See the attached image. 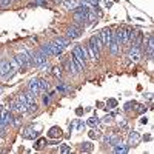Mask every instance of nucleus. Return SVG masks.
<instances>
[{
  "label": "nucleus",
  "instance_id": "1",
  "mask_svg": "<svg viewBox=\"0 0 154 154\" xmlns=\"http://www.w3.org/2000/svg\"><path fill=\"white\" fill-rule=\"evenodd\" d=\"M16 68L12 66L11 60H6V59H2L0 60V77H2L3 80H8L9 77L14 74Z\"/></svg>",
  "mask_w": 154,
  "mask_h": 154
},
{
  "label": "nucleus",
  "instance_id": "2",
  "mask_svg": "<svg viewBox=\"0 0 154 154\" xmlns=\"http://www.w3.org/2000/svg\"><path fill=\"white\" fill-rule=\"evenodd\" d=\"M16 62L19 63V66L22 69H26L28 66H31V53L28 49H22L17 53V56L14 57Z\"/></svg>",
  "mask_w": 154,
  "mask_h": 154
},
{
  "label": "nucleus",
  "instance_id": "3",
  "mask_svg": "<svg viewBox=\"0 0 154 154\" xmlns=\"http://www.w3.org/2000/svg\"><path fill=\"white\" fill-rule=\"evenodd\" d=\"M72 56H74L77 60H79L83 66L86 65V60H88V53H86V48H85V46H82V45H79V46H74V48H72Z\"/></svg>",
  "mask_w": 154,
  "mask_h": 154
},
{
  "label": "nucleus",
  "instance_id": "4",
  "mask_svg": "<svg viewBox=\"0 0 154 154\" xmlns=\"http://www.w3.org/2000/svg\"><path fill=\"white\" fill-rule=\"evenodd\" d=\"M45 63H46V57L40 53V51H34V53H31V65L43 66Z\"/></svg>",
  "mask_w": 154,
  "mask_h": 154
},
{
  "label": "nucleus",
  "instance_id": "5",
  "mask_svg": "<svg viewBox=\"0 0 154 154\" xmlns=\"http://www.w3.org/2000/svg\"><path fill=\"white\" fill-rule=\"evenodd\" d=\"M143 46H145V54L148 59H152V51H154V42H152V35L149 34L145 40H142Z\"/></svg>",
  "mask_w": 154,
  "mask_h": 154
},
{
  "label": "nucleus",
  "instance_id": "6",
  "mask_svg": "<svg viewBox=\"0 0 154 154\" xmlns=\"http://www.w3.org/2000/svg\"><path fill=\"white\" fill-rule=\"evenodd\" d=\"M28 91L35 97L42 93V89H40V85H38V79H32L29 83H28Z\"/></svg>",
  "mask_w": 154,
  "mask_h": 154
},
{
  "label": "nucleus",
  "instance_id": "7",
  "mask_svg": "<svg viewBox=\"0 0 154 154\" xmlns=\"http://www.w3.org/2000/svg\"><path fill=\"white\" fill-rule=\"evenodd\" d=\"M111 29L109 28H106V29H103L100 34H99V38H100V42H102V45L103 46H109V40H111Z\"/></svg>",
  "mask_w": 154,
  "mask_h": 154
},
{
  "label": "nucleus",
  "instance_id": "8",
  "mask_svg": "<svg viewBox=\"0 0 154 154\" xmlns=\"http://www.w3.org/2000/svg\"><path fill=\"white\" fill-rule=\"evenodd\" d=\"M11 109H12V111H16V112H20V114H22V112H26V111H28L26 105H25L23 102H20L19 99L12 102V105H11Z\"/></svg>",
  "mask_w": 154,
  "mask_h": 154
},
{
  "label": "nucleus",
  "instance_id": "9",
  "mask_svg": "<svg viewBox=\"0 0 154 154\" xmlns=\"http://www.w3.org/2000/svg\"><path fill=\"white\" fill-rule=\"evenodd\" d=\"M80 34H82V29L79 28V26H75V25H72L71 28H68V31H66V37L69 38V40H72V38H77V37H80Z\"/></svg>",
  "mask_w": 154,
  "mask_h": 154
},
{
  "label": "nucleus",
  "instance_id": "10",
  "mask_svg": "<svg viewBox=\"0 0 154 154\" xmlns=\"http://www.w3.org/2000/svg\"><path fill=\"white\" fill-rule=\"evenodd\" d=\"M22 137L23 139H35L37 133L32 130V128H25V130L22 131Z\"/></svg>",
  "mask_w": 154,
  "mask_h": 154
},
{
  "label": "nucleus",
  "instance_id": "11",
  "mask_svg": "<svg viewBox=\"0 0 154 154\" xmlns=\"http://www.w3.org/2000/svg\"><path fill=\"white\" fill-rule=\"evenodd\" d=\"M62 5L65 6L66 9H74L75 6H79V5H80V0H63Z\"/></svg>",
  "mask_w": 154,
  "mask_h": 154
},
{
  "label": "nucleus",
  "instance_id": "12",
  "mask_svg": "<svg viewBox=\"0 0 154 154\" xmlns=\"http://www.w3.org/2000/svg\"><path fill=\"white\" fill-rule=\"evenodd\" d=\"M140 140V136L137 131H133V134H130V145H137V142Z\"/></svg>",
  "mask_w": 154,
  "mask_h": 154
},
{
  "label": "nucleus",
  "instance_id": "13",
  "mask_svg": "<svg viewBox=\"0 0 154 154\" xmlns=\"http://www.w3.org/2000/svg\"><path fill=\"white\" fill-rule=\"evenodd\" d=\"M38 85H40V89H42V93H43V91H46V89L49 88L48 82H46V80H43V79H38Z\"/></svg>",
  "mask_w": 154,
  "mask_h": 154
},
{
  "label": "nucleus",
  "instance_id": "14",
  "mask_svg": "<svg viewBox=\"0 0 154 154\" xmlns=\"http://www.w3.org/2000/svg\"><path fill=\"white\" fill-rule=\"evenodd\" d=\"M60 133H62L60 128H53V130L49 131V136L51 137H57V136H60Z\"/></svg>",
  "mask_w": 154,
  "mask_h": 154
},
{
  "label": "nucleus",
  "instance_id": "15",
  "mask_svg": "<svg viewBox=\"0 0 154 154\" xmlns=\"http://www.w3.org/2000/svg\"><path fill=\"white\" fill-rule=\"evenodd\" d=\"M82 151H85V152H89V151H93V145L89 143V142L83 143V145H82Z\"/></svg>",
  "mask_w": 154,
  "mask_h": 154
},
{
  "label": "nucleus",
  "instance_id": "16",
  "mask_svg": "<svg viewBox=\"0 0 154 154\" xmlns=\"http://www.w3.org/2000/svg\"><path fill=\"white\" fill-rule=\"evenodd\" d=\"M128 146H116L114 145V152H126Z\"/></svg>",
  "mask_w": 154,
  "mask_h": 154
},
{
  "label": "nucleus",
  "instance_id": "17",
  "mask_svg": "<svg viewBox=\"0 0 154 154\" xmlns=\"http://www.w3.org/2000/svg\"><path fill=\"white\" fill-rule=\"evenodd\" d=\"M53 71H54L53 74H54L56 77H60V75H62V69H60V68H54Z\"/></svg>",
  "mask_w": 154,
  "mask_h": 154
},
{
  "label": "nucleus",
  "instance_id": "18",
  "mask_svg": "<svg viewBox=\"0 0 154 154\" xmlns=\"http://www.w3.org/2000/svg\"><path fill=\"white\" fill-rule=\"evenodd\" d=\"M69 151H71V148L66 146V145H63V146L60 148V152H69Z\"/></svg>",
  "mask_w": 154,
  "mask_h": 154
},
{
  "label": "nucleus",
  "instance_id": "19",
  "mask_svg": "<svg viewBox=\"0 0 154 154\" xmlns=\"http://www.w3.org/2000/svg\"><path fill=\"white\" fill-rule=\"evenodd\" d=\"M43 102H45V103L48 105V103H49V102H51V96H48V97H45V99H43Z\"/></svg>",
  "mask_w": 154,
  "mask_h": 154
},
{
  "label": "nucleus",
  "instance_id": "20",
  "mask_svg": "<svg viewBox=\"0 0 154 154\" xmlns=\"http://www.w3.org/2000/svg\"><path fill=\"white\" fill-rule=\"evenodd\" d=\"M88 123H89V125H94V123H97V119H89Z\"/></svg>",
  "mask_w": 154,
  "mask_h": 154
},
{
  "label": "nucleus",
  "instance_id": "21",
  "mask_svg": "<svg viewBox=\"0 0 154 154\" xmlns=\"http://www.w3.org/2000/svg\"><path fill=\"white\" fill-rule=\"evenodd\" d=\"M96 136H97V134H96L94 131H91V133H89V137H96Z\"/></svg>",
  "mask_w": 154,
  "mask_h": 154
},
{
  "label": "nucleus",
  "instance_id": "22",
  "mask_svg": "<svg viewBox=\"0 0 154 154\" xmlns=\"http://www.w3.org/2000/svg\"><path fill=\"white\" fill-rule=\"evenodd\" d=\"M54 2H62V0H54Z\"/></svg>",
  "mask_w": 154,
  "mask_h": 154
}]
</instances>
